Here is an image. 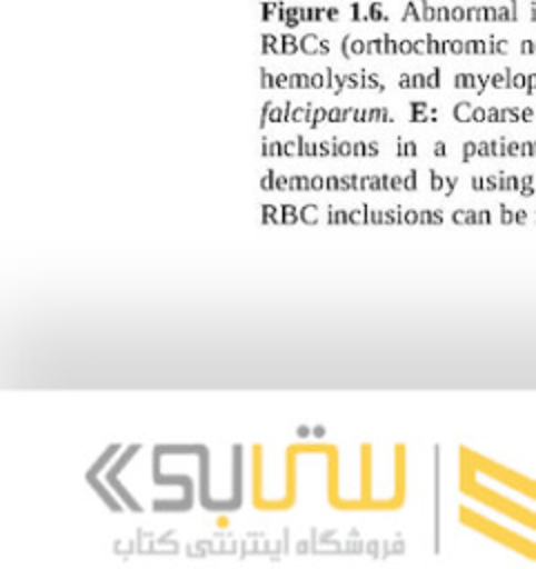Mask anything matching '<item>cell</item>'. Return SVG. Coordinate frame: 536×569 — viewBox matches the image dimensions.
<instances>
[]
</instances>
